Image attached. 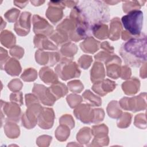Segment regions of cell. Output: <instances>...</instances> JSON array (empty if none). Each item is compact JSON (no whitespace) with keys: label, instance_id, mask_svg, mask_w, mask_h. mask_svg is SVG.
<instances>
[{"label":"cell","instance_id":"obj_22","mask_svg":"<svg viewBox=\"0 0 147 147\" xmlns=\"http://www.w3.org/2000/svg\"><path fill=\"white\" fill-rule=\"evenodd\" d=\"M123 10L124 12H129L135 10H138L142 5L140 3L142 1H123Z\"/></svg>","mask_w":147,"mask_h":147},{"label":"cell","instance_id":"obj_27","mask_svg":"<svg viewBox=\"0 0 147 147\" xmlns=\"http://www.w3.org/2000/svg\"><path fill=\"white\" fill-rule=\"evenodd\" d=\"M10 99L11 100H12V102H16L17 103H18L20 105H22V92L21 94L19 95L18 97H16L15 95L14 94V93L11 94L10 95Z\"/></svg>","mask_w":147,"mask_h":147},{"label":"cell","instance_id":"obj_4","mask_svg":"<svg viewBox=\"0 0 147 147\" xmlns=\"http://www.w3.org/2000/svg\"><path fill=\"white\" fill-rule=\"evenodd\" d=\"M55 71L62 80H66L72 78L79 76L80 72L75 62L72 59L64 58L57 65Z\"/></svg>","mask_w":147,"mask_h":147},{"label":"cell","instance_id":"obj_16","mask_svg":"<svg viewBox=\"0 0 147 147\" xmlns=\"http://www.w3.org/2000/svg\"><path fill=\"white\" fill-rule=\"evenodd\" d=\"M122 26L118 18H114L111 21L109 38L112 40H116L119 38Z\"/></svg>","mask_w":147,"mask_h":147},{"label":"cell","instance_id":"obj_9","mask_svg":"<svg viewBox=\"0 0 147 147\" xmlns=\"http://www.w3.org/2000/svg\"><path fill=\"white\" fill-rule=\"evenodd\" d=\"M33 30L36 34L51 35L53 31V27L43 18L38 15H34L33 18Z\"/></svg>","mask_w":147,"mask_h":147},{"label":"cell","instance_id":"obj_18","mask_svg":"<svg viewBox=\"0 0 147 147\" xmlns=\"http://www.w3.org/2000/svg\"><path fill=\"white\" fill-rule=\"evenodd\" d=\"M122 88L130 87L126 90L125 93L127 95H131L137 93L140 87V81L136 78H131L130 80L124 82L122 85Z\"/></svg>","mask_w":147,"mask_h":147},{"label":"cell","instance_id":"obj_7","mask_svg":"<svg viewBox=\"0 0 147 147\" xmlns=\"http://www.w3.org/2000/svg\"><path fill=\"white\" fill-rule=\"evenodd\" d=\"M33 92L44 105L52 106L56 101V98L52 95L49 88L43 85L34 84Z\"/></svg>","mask_w":147,"mask_h":147},{"label":"cell","instance_id":"obj_20","mask_svg":"<svg viewBox=\"0 0 147 147\" xmlns=\"http://www.w3.org/2000/svg\"><path fill=\"white\" fill-rule=\"evenodd\" d=\"M83 96L86 102L92 106H99L102 103V100L100 98L93 94L90 90H86L83 94Z\"/></svg>","mask_w":147,"mask_h":147},{"label":"cell","instance_id":"obj_5","mask_svg":"<svg viewBox=\"0 0 147 147\" xmlns=\"http://www.w3.org/2000/svg\"><path fill=\"white\" fill-rule=\"evenodd\" d=\"M143 94H141L138 96L133 98H123L119 103L121 107L125 110H129L133 112L140 111L146 109V94L143 96Z\"/></svg>","mask_w":147,"mask_h":147},{"label":"cell","instance_id":"obj_14","mask_svg":"<svg viewBox=\"0 0 147 147\" xmlns=\"http://www.w3.org/2000/svg\"><path fill=\"white\" fill-rule=\"evenodd\" d=\"M34 42L36 47L42 49L57 50V47L52 42L49 41L45 36L37 34L35 36Z\"/></svg>","mask_w":147,"mask_h":147},{"label":"cell","instance_id":"obj_19","mask_svg":"<svg viewBox=\"0 0 147 147\" xmlns=\"http://www.w3.org/2000/svg\"><path fill=\"white\" fill-rule=\"evenodd\" d=\"M92 32L96 37L101 40L107 38L109 36L107 26L104 24L94 26L92 28Z\"/></svg>","mask_w":147,"mask_h":147},{"label":"cell","instance_id":"obj_28","mask_svg":"<svg viewBox=\"0 0 147 147\" xmlns=\"http://www.w3.org/2000/svg\"><path fill=\"white\" fill-rule=\"evenodd\" d=\"M63 2L64 4V5H66L68 7H72V6H75L76 5L79 3V1H63Z\"/></svg>","mask_w":147,"mask_h":147},{"label":"cell","instance_id":"obj_2","mask_svg":"<svg viewBox=\"0 0 147 147\" xmlns=\"http://www.w3.org/2000/svg\"><path fill=\"white\" fill-rule=\"evenodd\" d=\"M119 54L125 63L130 67H137L146 61V37L141 34L130 38L123 43L119 49Z\"/></svg>","mask_w":147,"mask_h":147},{"label":"cell","instance_id":"obj_15","mask_svg":"<svg viewBox=\"0 0 147 147\" xmlns=\"http://www.w3.org/2000/svg\"><path fill=\"white\" fill-rule=\"evenodd\" d=\"M40 76L45 83L51 84L57 81V77L56 74L48 67L41 68L40 71Z\"/></svg>","mask_w":147,"mask_h":147},{"label":"cell","instance_id":"obj_23","mask_svg":"<svg viewBox=\"0 0 147 147\" xmlns=\"http://www.w3.org/2000/svg\"><path fill=\"white\" fill-rule=\"evenodd\" d=\"M37 72L33 68L26 69L21 75V78L25 81H33L36 79Z\"/></svg>","mask_w":147,"mask_h":147},{"label":"cell","instance_id":"obj_26","mask_svg":"<svg viewBox=\"0 0 147 147\" xmlns=\"http://www.w3.org/2000/svg\"><path fill=\"white\" fill-rule=\"evenodd\" d=\"M91 61H92V59L91 56H87L86 60H85V55L82 56L79 60V63L80 66L84 69L89 67Z\"/></svg>","mask_w":147,"mask_h":147},{"label":"cell","instance_id":"obj_1","mask_svg":"<svg viewBox=\"0 0 147 147\" xmlns=\"http://www.w3.org/2000/svg\"><path fill=\"white\" fill-rule=\"evenodd\" d=\"M70 17L82 22L92 31L94 26L109 21V7L104 1H83L72 9Z\"/></svg>","mask_w":147,"mask_h":147},{"label":"cell","instance_id":"obj_11","mask_svg":"<svg viewBox=\"0 0 147 147\" xmlns=\"http://www.w3.org/2000/svg\"><path fill=\"white\" fill-rule=\"evenodd\" d=\"M119 58L116 55L110 56L106 61L105 64L107 67V75L109 77L113 79H117L120 76V65L121 61L114 64Z\"/></svg>","mask_w":147,"mask_h":147},{"label":"cell","instance_id":"obj_12","mask_svg":"<svg viewBox=\"0 0 147 147\" xmlns=\"http://www.w3.org/2000/svg\"><path fill=\"white\" fill-rule=\"evenodd\" d=\"M53 119L54 113L53 110L44 108L38 116V125L44 129H48L52 126Z\"/></svg>","mask_w":147,"mask_h":147},{"label":"cell","instance_id":"obj_25","mask_svg":"<svg viewBox=\"0 0 147 147\" xmlns=\"http://www.w3.org/2000/svg\"><path fill=\"white\" fill-rule=\"evenodd\" d=\"M19 13V10L17 9H11L5 13V16L9 22H14L17 20Z\"/></svg>","mask_w":147,"mask_h":147},{"label":"cell","instance_id":"obj_17","mask_svg":"<svg viewBox=\"0 0 147 147\" xmlns=\"http://www.w3.org/2000/svg\"><path fill=\"white\" fill-rule=\"evenodd\" d=\"M53 83L54 84L48 88L50 91L52 92V94L55 96V97L56 99L63 97L67 93V88L64 84L57 81Z\"/></svg>","mask_w":147,"mask_h":147},{"label":"cell","instance_id":"obj_3","mask_svg":"<svg viewBox=\"0 0 147 147\" xmlns=\"http://www.w3.org/2000/svg\"><path fill=\"white\" fill-rule=\"evenodd\" d=\"M121 21L124 28L131 36L137 37L141 34L143 24V13L140 10L128 12L123 16Z\"/></svg>","mask_w":147,"mask_h":147},{"label":"cell","instance_id":"obj_13","mask_svg":"<svg viewBox=\"0 0 147 147\" xmlns=\"http://www.w3.org/2000/svg\"><path fill=\"white\" fill-rule=\"evenodd\" d=\"M115 88V83L109 79L95 82L92 88L97 94L104 96L107 92L112 91Z\"/></svg>","mask_w":147,"mask_h":147},{"label":"cell","instance_id":"obj_24","mask_svg":"<svg viewBox=\"0 0 147 147\" xmlns=\"http://www.w3.org/2000/svg\"><path fill=\"white\" fill-rule=\"evenodd\" d=\"M68 86L69 87V88L74 87L70 90L73 92H80L83 89V86L79 80H74L68 83Z\"/></svg>","mask_w":147,"mask_h":147},{"label":"cell","instance_id":"obj_21","mask_svg":"<svg viewBox=\"0 0 147 147\" xmlns=\"http://www.w3.org/2000/svg\"><path fill=\"white\" fill-rule=\"evenodd\" d=\"M77 52L76 45L71 42L66 44L62 46L61 49V53L63 56H65L67 59H72L73 56Z\"/></svg>","mask_w":147,"mask_h":147},{"label":"cell","instance_id":"obj_6","mask_svg":"<svg viewBox=\"0 0 147 147\" xmlns=\"http://www.w3.org/2000/svg\"><path fill=\"white\" fill-rule=\"evenodd\" d=\"M46 16L53 24H56L63 17V10L65 5L63 1H50Z\"/></svg>","mask_w":147,"mask_h":147},{"label":"cell","instance_id":"obj_8","mask_svg":"<svg viewBox=\"0 0 147 147\" xmlns=\"http://www.w3.org/2000/svg\"><path fill=\"white\" fill-rule=\"evenodd\" d=\"M30 16L31 14L29 12L25 11L21 13L14 26V29L18 34L25 36L28 34L30 28Z\"/></svg>","mask_w":147,"mask_h":147},{"label":"cell","instance_id":"obj_10","mask_svg":"<svg viewBox=\"0 0 147 147\" xmlns=\"http://www.w3.org/2000/svg\"><path fill=\"white\" fill-rule=\"evenodd\" d=\"M77 118L84 123H89L92 122L94 117V110L91 109L89 105H81L74 111Z\"/></svg>","mask_w":147,"mask_h":147}]
</instances>
